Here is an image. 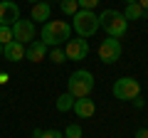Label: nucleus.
<instances>
[{
	"label": "nucleus",
	"instance_id": "1",
	"mask_svg": "<svg viewBox=\"0 0 148 138\" xmlns=\"http://www.w3.org/2000/svg\"><path fill=\"white\" fill-rule=\"evenodd\" d=\"M67 40H72V25L67 20H47L42 25V42L47 47H62Z\"/></svg>",
	"mask_w": 148,
	"mask_h": 138
},
{
	"label": "nucleus",
	"instance_id": "2",
	"mask_svg": "<svg viewBox=\"0 0 148 138\" xmlns=\"http://www.w3.org/2000/svg\"><path fill=\"white\" fill-rule=\"evenodd\" d=\"M67 91L74 99H86V96H91V91H94V74H91L89 69H77V72H72L69 79H67Z\"/></svg>",
	"mask_w": 148,
	"mask_h": 138
},
{
	"label": "nucleus",
	"instance_id": "3",
	"mask_svg": "<svg viewBox=\"0 0 148 138\" xmlns=\"http://www.w3.org/2000/svg\"><path fill=\"white\" fill-rule=\"evenodd\" d=\"M99 27H104V32L114 40H121L128 32V20L119 10H104L99 15Z\"/></svg>",
	"mask_w": 148,
	"mask_h": 138
},
{
	"label": "nucleus",
	"instance_id": "4",
	"mask_svg": "<svg viewBox=\"0 0 148 138\" xmlns=\"http://www.w3.org/2000/svg\"><path fill=\"white\" fill-rule=\"evenodd\" d=\"M72 30L79 37H91L99 30V15H94V10H77V15L72 17Z\"/></svg>",
	"mask_w": 148,
	"mask_h": 138
},
{
	"label": "nucleus",
	"instance_id": "5",
	"mask_svg": "<svg viewBox=\"0 0 148 138\" xmlns=\"http://www.w3.org/2000/svg\"><path fill=\"white\" fill-rule=\"evenodd\" d=\"M111 91H114V96L121 101H133L136 96H141V84H138V79H133V77H119L116 81H114V86H111Z\"/></svg>",
	"mask_w": 148,
	"mask_h": 138
},
{
	"label": "nucleus",
	"instance_id": "6",
	"mask_svg": "<svg viewBox=\"0 0 148 138\" xmlns=\"http://www.w3.org/2000/svg\"><path fill=\"white\" fill-rule=\"evenodd\" d=\"M121 54H123V44H121V40L109 37V40H104V42L99 44V59H101L104 64H114V62H119V59H121Z\"/></svg>",
	"mask_w": 148,
	"mask_h": 138
},
{
	"label": "nucleus",
	"instance_id": "7",
	"mask_svg": "<svg viewBox=\"0 0 148 138\" xmlns=\"http://www.w3.org/2000/svg\"><path fill=\"white\" fill-rule=\"evenodd\" d=\"M64 54H67V59H72V62H82V59H86V54H89V42H86L84 37L67 40V42H64Z\"/></svg>",
	"mask_w": 148,
	"mask_h": 138
},
{
	"label": "nucleus",
	"instance_id": "8",
	"mask_svg": "<svg viewBox=\"0 0 148 138\" xmlns=\"http://www.w3.org/2000/svg\"><path fill=\"white\" fill-rule=\"evenodd\" d=\"M12 37L20 44H30L35 40V22L32 20H17L12 25Z\"/></svg>",
	"mask_w": 148,
	"mask_h": 138
},
{
	"label": "nucleus",
	"instance_id": "9",
	"mask_svg": "<svg viewBox=\"0 0 148 138\" xmlns=\"http://www.w3.org/2000/svg\"><path fill=\"white\" fill-rule=\"evenodd\" d=\"M20 20V8L12 0H0V25H15Z\"/></svg>",
	"mask_w": 148,
	"mask_h": 138
},
{
	"label": "nucleus",
	"instance_id": "10",
	"mask_svg": "<svg viewBox=\"0 0 148 138\" xmlns=\"http://www.w3.org/2000/svg\"><path fill=\"white\" fill-rule=\"evenodd\" d=\"M47 52H49V47L42 42V40H32L30 44L25 47V59H30V62H42L45 57H47Z\"/></svg>",
	"mask_w": 148,
	"mask_h": 138
},
{
	"label": "nucleus",
	"instance_id": "11",
	"mask_svg": "<svg viewBox=\"0 0 148 138\" xmlns=\"http://www.w3.org/2000/svg\"><path fill=\"white\" fill-rule=\"evenodd\" d=\"M72 111L77 113V118H91L96 113V104H94V99H74V106H72Z\"/></svg>",
	"mask_w": 148,
	"mask_h": 138
},
{
	"label": "nucleus",
	"instance_id": "12",
	"mask_svg": "<svg viewBox=\"0 0 148 138\" xmlns=\"http://www.w3.org/2000/svg\"><path fill=\"white\" fill-rule=\"evenodd\" d=\"M49 15H52V5L42 0V3H35V5H32L30 20L32 22H42V25H45V20H49Z\"/></svg>",
	"mask_w": 148,
	"mask_h": 138
},
{
	"label": "nucleus",
	"instance_id": "13",
	"mask_svg": "<svg viewBox=\"0 0 148 138\" xmlns=\"http://www.w3.org/2000/svg\"><path fill=\"white\" fill-rule=\"evenodd\" d=\"M3 54H5L8 62H20V59H25V44H20V42L12 40L10 44L3 47Z\"/></svg>",
	"mask_w": 148,
	"mask_h": 138
},
{
	"label": "nucleus",
	"instance_id": "14",
	"mask_svg": "<svg viewBox=\"0 0 148 138\" xmlns=\"http://www.w3.org/2000/svg\"><path fill=\"white\" fill-rule=\"evenodd\" d=\"M126 20H146V10H143L138 3H126V8H123L121 12Z\"/></svg>",
	"mask_w": 148,
	"mask_h": 138
},
{
	"label": "nucleus",
	"instance_id": "15",
	"mask_svg": "<svg viewBox=\"0 0 148 138\" xmlns=\"http://www.w3.org/2000/svg\"><path fill=\"white\" fill-rule=\"evenodd\" d=\"M57 111H62V113H67V111H72V106H74V96L69 94V91H64V94H59L57 96Z\"/></svg>",
	"mask_w": 148,
	"mask_h": 138
},
{
	"label": "nucleus",
	"instance_id": "16",
	"mask_svg": "<svg viewBox=\"0 0 148 138\" xmlns=\"http://www.w3.org/2000/svg\"><path fill=\"white\" fill-rule=\"evenodd\" d=\"M59 10H62L64 15L74 17V15H77V10H79V3H77V0H59Z\"/></svg>",
	"mask_w": 148,
	"mask_h": 138
},
{
	"label": "nucleus",
	"instance_id": "17",
	"mask_svg": "<svg viewBox=\"0 0 148 138\" xmlns=\"http://www.w3.org/2000/svg\"><path fill=\"white\" fill-rule=\"evenodd\" d=\"M47 59H49V62H54V64H62V62H67V54H64L62 47H52L47 52Z\"/></svg>",
	"mask_w": 148,
	"mask_h": 138
},
{
	"label": "nucleus",
	"instance_id": "18",
	"mask_svg": "<svg viewBox=\"0 0 148 138\" xmlns=\"http://www.w3.org/2000/svg\"><path fill=\"white\" fill-rule=\"evenodd\" d=\"M32 138H64V133L57 131V128H49V131H40V128H35V131H32Z\"/></svg>",
	"mask_w": 148,
	"mask_h": 138
},
{
	"label": "nucleus",
	"instance_id": "19",
	"mask_svg": "<svg viewBox=\"0 0 148 138\" xmlns=\"http://www.w3.org/2000/svg\"><path fill=\"white\" fill-rule=\"evenodd\" d=\"M64 138H84V131H82L79 123H69L64 128Z\"/></svg>",
	"mask_w": 148,
	"mask_h": 138
},
{
	"label": "nucleus",
	"instance_id": "20",
	"mask_svg": "<svg viewBox=\"0 0 148 138\" xmlns=\"http://www.w3.org/2000/svg\"><path fill=\"white\" fill-rule=\"evenodd\" d=\"M12 27L10 25H0V44H3V47H5V44H10L12 42Z\"/></svg>",
	"mask_w": 148,
	"mask_h": 138
},
{
	"label": "nucleus",
	"instance_id": "21",
	"mask_svg": "<svg viewBox=\"0 0 148 138\" xmlns=\"http://www.w3.org/2000/svg\"><path fill=\"white\" fill-rule=\"evenodd\" d=\"M77 3H79V10H94L101 0H77Z\"/></svg>",
	"mask_w": 148,
	"mask_h": 138
},
{
	"label": "nucleus",
	"instance_id": "22",
	"mask_svg": "<svg viewBox=\"0 0 148 138\" xmlns=\"http://www.w3.org/2000/svg\"><path fill=\"white\" fill-rule=\"evenodd\" d=\"M131 104H133L136 109H143V106H146V99H143V96H136V99H133Z\"/></svg>",
	"mask_w": 148,
	"mask_h": 138
},
{
	"label": "nucleus",
	"instance_id": "23",
	"mask_svg": "<svg viewBox=\"0 0 148 138\" xmlns=\"http://www.w3.org/2000/svg\"><path fill=\"white\" fill-rule=\"evenodd\" d=\"M8 81H10V74H8V72H0V86L8 84Z\"/></svg>",
	"mask_w": 148,
	"mask_h": 138
},
{
	"label": "nucleus",
	"instance_id": "24",
	"mask_svg": "<svg viewBox=\"0 0 148 138\" xmlns=\"http://www.w3.org/2000/svg\"><path fill=\"white\" fill-rule=\"evenodd\" d=\"M136 138H148V128H138V131H136Z\"/></svg>",
	"mask_w": 148,
	"mask_h": 138
},
{
	"label": "nucleus",
	"instance_id": "25",
	"mask_svg": "<svg viewBox=\"0 0 148 138\" xmlns=\"http://www.w3.org/2000/svg\"><path fill=\"white\" fill-rule=\"evenodd\" d=\"M138 5H141V8H143V10H146V12H148V0H138Z\"/></svg>",
	"mask_w": 148,
	"mask_h": 138
},
{
	"label": "nucleus",
	"instance_id": "26",
	"mask_svg": "<svg viewBox=\"0 0 148 138\" xmlns=\"http://www.w3.org/2000/svg\"><path fill=\"white\" fill-rule=\"evenodd\" d=\"M27 3H32V5H35V3H42V0H27Z\"/></svg>",
	"mask_w": 148,
	"mask_h": 138
},
{
	"label": "nucleus",
	"instance_id": "27",
	"mask_svg": "<svg viewBox=\"0 0 148 138\" xmlns=\"http://www.w3.org/2000/svg\"><path fill=\"white\" fill-rule=\"evenodd\" d=\"M126 3H138V0H126Z\"/></svg>",
	"mask_w": 148,
	"mask_h": 138
},
{
	"label": "nucleus",
	"instance_id": "28",
	"mask_svg": "<svg viewBox=\"0 0 148 138\" xmlns=\"http://www.w3.org/2000/svg\"><path fill=\"white\" fill-rule=\"evenodd\" d=\"M0 54H3V44H0Z\"/></svg>",
	"mask_w": 148,
	"mask_h": 138
},
{
	"label": "nucleus",
	"instance_id": "29",
	"mask_svg": "<svg viewBox=\"0 0 148 138\" xmlns=\"http://www.w3.org/2000/svg\"><path fill=\"white\" fill-rule=\"evenodd\" d=\"M0 99H3V96H0Z\"/></svg>",
	"mask_w": 148,
	"mask_h": 138
}]
</instances>
